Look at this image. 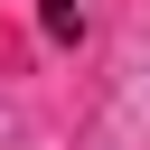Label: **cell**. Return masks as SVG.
I'll return each mask as SVG.
<instances>
[]
</instances>
